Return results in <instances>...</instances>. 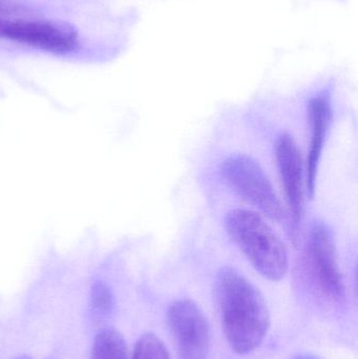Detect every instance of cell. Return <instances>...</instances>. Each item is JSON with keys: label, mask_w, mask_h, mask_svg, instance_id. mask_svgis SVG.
Masks as SVG:
<instances>
[{"label": "cell", "mask_w": 358, "mask_h": 359, "mask_svg": "<svg viewBox=\"0 0 358 359\" xmlns=\"http://www.w3.org/2000/svg\"><path fill=\"white\" fill-rule=\"evenodd\" d=\"M214 295L231 349L248 354L260 347L268 333L270 318L256 286L237 270L223 267L214 280Z\"/></svg>", "instance_id": "6da1fadb"}, {"label": "cell", "mask_w": 358, "mask_h": 359, "mask_svg": "<svg viewBox=\"0 0 358 359\" xmlns=\"http://www.w3.org/2000/svg\"><path fill=\"white\" fill-rule=\"evenodd\" d=\"M227 233L254 269L271 282H280L288 270L285 244L259 213L233 209L225 217Z\"/></svg>", "instance_id": "7a4b0ae2"}, {"label": "cell", "mask_w": 358, "mask_h": 359, "mask_svg": "<svg viewBox=\"0 0 358 359\" xmlns=\"http://www.w3.org/2000/svg\"><path fill=\"white\" fill-rule=\"evenodd\" d=\"M221 174L246 202L277 223L286 221L285 210L270 179L254 158L244 154L230 156L221 165Z\"/></svg>", "instance_id": "3957f363"}, {"label": "cell", "mask_w": 358, "mask_h": 359, "mask_svg": "<svg viewBox=\"0 0 358 359\" xmlns=\"http://www.w3.org/2000/svg\"><path fill=\"white\" fill-rule=\"evenodd\" d=\"M309 269L322 294L331 302H342L345 286L338 267L333 234L327 224L315 221L311 226L307 246Z\"/></svg>", "instance_id": "277c9868"}, {"label": "cell", "mask_w": 358, "mask_h": 359, "mask_svg": "<svg viewBox=\"0 0 358 359\" xmlns=\"http://www.w3.org/2000/svg\"><path fill=\"white\" fill-rule=\"evenodd\" d=\"M0 37L57 54L71 52L78 44L76 27L59 20L0 18Z\"/></svg>", "instance_id": "5b68a950"}, {"label": "cell", "mask_w": 358, "mask_h": 359, "mask_svg": "<svg viewBox=\"0 0 358 359\" xmlns=\"http://www.w3.org/2000/svg\"><path fill=\"white\" fill-rule=\"evenodd\" d=\"M168 326L178 348L179 359H207L210 334L207 320L191 299H180L170 305Z\"/></svg>", "instance_id": "8992f818"}, {"label": "cell", "mask_w": 358, "mask_h": 359, "mask_svg": "<svg viewBox=\"0 0 358 359\" xmlns=\"http://www.w3.org/2000/svg\"><path fill=\"white\" fill-rule=\"evenodd\" d=\"M275 158L291 217V231L296 236L304 211V168L298 143L290 134L282 135L275 144Z\"/></svg>", "instance_id": "52a82bcc"}, {"label": "cell", "mask_w": 358, "mask_h": 359, "mask_svg": "<svg viewBox=\"0 0 358 359\" xmlns=\"http://www.w3.org/2000/svg\"><path fill=\"white\" fill-rule=\"evenodd\" d=\"M308 117L310 122L311 139L307 159L306 186L309 198H312L315 194L319 161L331 123V100L329 93H319L309 100Z\"/></svg>", "instance_id": "ba28073f"}, {"label": "cell", "mask_w": 358, "mask_h": 359, "mask_svg": "<svg viewBox=\"0 0 358 359\" xmlns=\"http://www.w3.org/2000/svg\"><path fill=\"white\" fill-rule=\"evenodd\" d=\"M90 359H128V348L121 333L113 328L99 331L92 344Z\"/></svg>", "instance_id": "9c48e42d"}, {"label": "cell", "mask_w": 358, "mask_h": 359, "mask_svg": "<svg viewBox=\"0 0 358 359\" xmlns=\"http://www.w3.org/2000/svg\"><path fill=\"white\" fill-rule=\"evenodd\" d=\"M132 359H170L163 341L153 333L142 335L135 347Z\"/></svg>", "instance_id": "30bf717a"}, {"label": "cell", "mask_w": 358, "mask_h": 359, "mask_svg": "<svg viewBox=\"0 0 358 359\" xmlns=\"http://www.w3.org/2000/svg\"><path fill=\"white\" fill-rule=\"evenodd\" d=\"M113 292L106 284L102 282L96 283L90 292V309L95 318H103L109 316L113 309Z\"/></svg>", "instance_id": "8fae6325"}, {"label": "cell", "mask_w": 358, "mask_h": 359, "mask_svg": "<svg viewBox=\"0 0 358 359\" xmlns=\"http://www.w3.org/2000/svg\"><path fill=\"white\" fill-rule=\"evenodd\" d=\"M12 4H6L4 0H0V13L10 12L13 10Z\"/></svg>", "instance_id": "7c38bea8"}, {"label": "cell", "mask_w": 358, "mask_h": 359, "mask_svg": "<svg viewBox=\"0 0 358 359\" xmlns=\"http://www.w3.org/2000/svg\"><path fill=\"white\" fill-rule=\"evenodd\" d=\"M294 359H321L319 356L313 355V354H304V355L298 356Z\"/></svg>", "instance_id": "4fadbf2b"}, {"label": "cell", "mask_w": 358, "mask_h": 359, "mask_svg": "<svg viewBox=\"0 0 358 359\" xmlns=\"http://www.w3.org/2000/svg\"><path fill=\"white\" fill-rule=\"evenodd\" d=\"M17 359H31V358H29V356L23 355V356H20V358H18Z\"/></svg>", "instance_id": "5bb4252c"}]
</instances>
